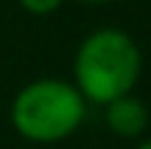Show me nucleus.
I'll use <instances>...</instances> for the list:
<instances>
[{
    "label": "nucleus",
    "instance_id": "nucleus-1",
    "mask_svg": "<svg viewBox=\"0 0 151 149\" xmlns=\"http://www.w3.org/2000/svg\"><path fill=\"white\" fill-rule=\"evenodd\" d=\"M143 76V51L123 28H95L78 42L73 56V84L87 104L106 107L134 93Z\"/></svg>",
    "mask_w": 151,
    "mask_h": 149
},
{
    "label": "nucleus",
    "instance_id": "nucleus-2",
    "mask_svg": "<svg viewBox=\"0 0 151 149\" xmlns=\"http://www.w3.org/2000/svg\"><path fill=\"white\" fill-rule=\"evenodd\" d=\"M87 118V101L70 79L39 76L22 84L11 99L9 121L28 144H59L81 129Z\"/></svg>",
    "mask_w": 151,
    "mask_h": 149
},
{
    "label": "nucleus",
    "instance_id": "nucleus-3",
    "mask_svg": "<svg viewBox=\"0 0 151 149\" xmlns=\"http://www.w3.org/2000/svg\"><path fill=\"white\" fill-rule=\"evenodd\" d=\"M104 121H106V129L118 138H140L148 129V107L134 93L120 96L104 107Z\"/></svg>",
    "mask_w": 151,
    "mask_h": 149
},
{
    "label": "nucleus",
    "instance_id": "nucleus-4",
    "mask_svg": "<svg viewBox=\"0 0 151 149\" xmlns=\"http://www.w3.org/2000/svg\"><path fill=\"white\" fill-rule=\"evenodd\" d=\"M17 3H20L22 11H28L34 17H48L53 11H59L65 0H17Z\"/></svg>",
    "mask_w": 151,
    "mask_h": 149
},
{
    "label": "nucleus",
    "instance_id": "nucleus-5",
    "mask_svg": "<svg viewBox=\"0 0 151 149\" xmlns=\"http://www.w3.org/2000/svg\"><path fill=\"white\" fill-rule=\"evenodd\" d=\"M134 149H151V138H143V141H140V144H137Z\"/></svg>",
    "mask_w": 151,
    "mask_h": 149
},
{
    "label": "nucleus",
    "instance_id": "nucleus-6",
    "mask_svg": "<svg viewBox=\"0 0 151 149\" xmlns=\"http://www.w3.org/2000/svg\"><path fill=\"white\" fill-rule=\"evenodd\" d=\"M78 3H95L98 6V3H109V0H78Z\"/></svg>",
    "mask_w": 151,
    "mask_h": 149
}]
</instances>
